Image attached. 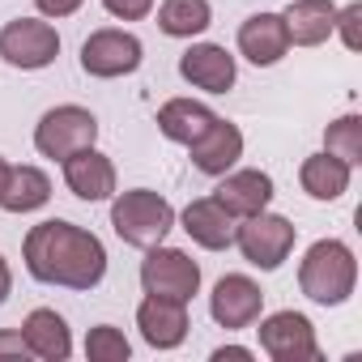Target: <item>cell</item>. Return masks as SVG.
I'll return each mask as SVG.
<instances>
[{
	"mask_svg": "<svg viewBox=\"0 0 362 362\" xmlns=\"http://www.w3.org/2000/svg\"><path fill=\"white\" fill-rule=\"evenodd\" d=\"M30 349H26V341H22V332H0V358H26Z\"/></svg>",
	"mask_w": 362,
	"mask_h": 362,
	"instance_id": "f1b7e54d",
	"label": "cell"
},
{
	"mask_svg": "<svg viewBox=\"0 0 362 362\" xmlns=\"http://www.w3.org/2000/svg\"><path fill=\"white\" fill-rule=\"evenodd\" d=\"M5 179H9V162L0 158V192H5Z\"/></svg>",
	"mask_w": 362,
	"mask_h": 362,
	"instance_id": "1f68e13d",
	"label": "cell"
},
{
	"mask_svg": "<svg viewBox=\"0 0 362 362\" xmlns=\"http://www.w3.org/2000/svg\"><path fill=\"white\" fill-rule=\"evenodd\" d=\"M111 226L115 235L128 243V247H158L170 226H175V209L166 197L149 192V188H132V192H119L111 201Z\"/></svg>",
	"mask_w": 362,
	"mask_h": 362,
	"instance_id": "3957f363",
	"label": "cell"
},
{
	"mask_svg": "<svg viewBox=\"0 0 362 362\" xmlns=\"http://www.w3.org/2000/svg\"><path fill=\"white\" fill-rule=\"evenodd\" d=\"M239 52H243L256 69L277 64V60L290 52V35H286L281 13H252V18L239 26Z\"/></svg>",
	"mask_w": 362,
	"mask_h": 362,
	"instance_id": "9a60e30c",
	"label": "cell"
},
{
	"mask_svg": "<svg viewBox=\"0 0 362 362\" xmlns=\"http://www.w3.org/2000/svg\"><path fill=\"white\" fill-rule=\"evenodd\" d=\"M141 290L158 298H175V303H192V294L201 290V264L188 252L158 243L141 260Z\"/></svg>",
	"mask_w": 362,
	"mask_h": 362,
	"instance_id": "8992f818",
	"label": "cell"
},
{
	"mask_svg": "<svg viewBox=\"0 0 362 362\" xmlns=\"http://www.w3.org/2000/svg\"><path fill=\"white\" fill-rule=\"evenodd\" d=\"M349 170L341 158H332L328 149L324 153H311L303 166H298V184L311 201H341L349 192Z\"/></svg>",
	"mask_w": 362,
	"mask_h": 362,
	"instance_id": "44dd1931",
	"label": "cell"
},
{
	"mask_svg": "<svg viewBox=\"0 0 362 362\" xmlns=\"http://www.w3.org/2000/svg\"><path fill=\"white\" fill-rule=\"evenodd\" d=\"M264 311V290L247 273H226L209 294V315L222 328H252Z\"/></svg>",
	"mask_w": 362,
	"mask_h": 362,
	"instance_id": "30bf717a",
	"label": "cell"
},
{
	"mask_svg": "<svg viewBox=\"0 0 362 362\" xmlns=\"http://www.w3.org/2000/svg\"><path fill=\"white\" fill-rule=\"evenodd\" d=\"M35 9H39L43 18H69V13L81 9V0H35Z\"/></svg>",
	"mask_w": 362,
	"mask_h": 362,
	"instance_id": "83f0119b",
	"label": "cell"
},
{
	"mask_svg": "<svg viewBox=\"0 0 362 362\" xmlns=\"http://www.w3.org/2000/svg\"><path fill=\"white\" fill-rule=\"evenodd\" d=\"M94 141H98V119H94V111H86L77 103L52 107L35 128V149L52 162H64L69 153L90 149Z\"/></svg>",
	"mask_w": 362,
	"mask_h": 362,
	"instance_id": "5b68a950",
	"label": "cell"
},
{
	"mask_svg": "<svg viewBox=\"0 0 362 362\" xmlns=\"http://www.w3.org/2000/svg\"><path fill=\"white\" fill-rule=\"evenodd\" d=\"M184 230L192 235V243H201L205 252H226L235 243V218L222 209L218 197H197L184 209Z\"/></svg>",
	"mask_w": 362,
	"mask_h": 362,
	"instance_id": "e0dca14e",
	"label": "cell"
},
{
	"mask_svg": "<svg viewBox=\"0 0 362 362\" xmlns=\"http://www.w3.org/2000/svg\"><path fill=\"white\" fill-rule=\"evenodd\" d=\"M214 26L209 0H162L158 5V30L170 39H192Z\"/></svg>",
	"mask_w": 362,
	"mask_h": 362,
	"instance_id": "603a6c76",
	"label": "cell"
},
{
	"mask_svg": "<svg viewBox=\"0 0 362 362\" xmlns=\"http://www.w3.org/2000/svg\"><path fill=\"white\" fill-rule=\"evenodd\" d=\"M136 328L145 337V345L153 349H175L184 345L188 337V303H175V298H158V294H145V303L136 307Z\"/></svg>",
	"mask_w": 362,
	"mask_h": 362,
	"instance_id": "4fadbf2b",
	"label": "cell"
},
{
	"mask_svg": "<svg viewBox=\"0 0 362 362\" xmlns=\"http://www.w3.org/2000/svg\"><path fill=\"white\" fill-rule=\"evenodd\" d=\"M324 149L332 153V158H341L345 166H358L362 162V115H341V119H332L328 124V132H324Z\"/></svg>",
	"mask_w": 362,
	"mask_h": 362,
	"instance_id": "cb8c5ba5",
	"label": "cell"
},
{
	"mask_svg": "<svg viewBox=\"0 0 362 362\" xmlns=\"http://www.w3.org/2000/svg\"><path fill=\"white\" fill-rule=\"evenodd\" d=\"M332 30H341V39H345V47H349V52H358V47H362V5H358V0H354V5H345V9H337Z\"/></svg>",
	"mask_w": 362,
	"mask_h": 362,
	"instance_id": "484cf974",
	"label": "cell"
},
{
	"mask_svg": "<svg viewBox=\"0 0 362 362\" xmlns=\"http://www.w3.org/2000/svg\"><path fill=\"white\" fill-rule=\"evenodd\" d=\"M60 56V35L52 22L18 18L0 30V60L13 69H47Z\"/></svg>",
	"mask_w": 362,
	"mask_h": 362,
	"instance_id": "9c48e42d",
	"label": "cell"
},
{
	"mask_svg": "<svg viewBox=\"0 0 362 362\" xmlns=\"http://www.w3.org/2000/svg\"><path fill=\"white\" fill-rule=\"evenodd\" d=\"M294 239H298L294 222L281 214H269V209H260V214L243 218V226H235V247L243 252L247 264H256L264 273L286 264V256L294 252Z\"/></svg>",
	"mask_w": 362,
	"mask_h": 362,
	"instance_id": "277c9868",
	"label": "cell"
},
{
	"mask_svg": "<svg viewBox=\"0 0 362 362\" xmlns=\"http://www.w3.org/2000/svg\"><path fill=\"white\" fill-rule=\"evenodd\" d=\"M214 358H218V362H226V358H235V362H252V349H243V345H222V349H214Z\"/></svg>",
	"mask_w": 362,
	"mask_h": 362,
	"instance_id": "f546056e",
	"label": "cell"
},
{
	"mask_svg": "<svg viewBox=\"0 0 362 362\" xmlns=\"http://www.w3.org/2000/svg\"><path fill=\"white\" fill-rule=\"evenodd\" d=\"M52 201V179L39 166H9L5 192H0V209L5 214H35Z\"/></svg>",
	"mask_w": 362,
	"mask_h": 362,
	"instance_id": "7402d4cb",
	"label": "cell"
},
{
	"mask_svg": "<svg viewBox=\"0 0 362 362\" xmlns=\"http://www.w3.org/2000/svg\"><path fill=\"white\" fill-rule=\"evenodd\" d=\"M64 184L77 201H111L115 197V162L107 153H98L94 145L90 149H77L64 158Z\"/></svg>",
	"mask_w": 362,
	"mask_h": 362,
	"instance_id": "8fae6325",
	"label": "cell"
},
{
	"mask_svg": "<svg viewBox=\"0 0 362 362\" xmlns=\"http://www.w3.org/2000/svg\"><path fill=\"white\" fill-rule=\"evenodd\" d=\"M22 260L35 281L64 290H94L107 277V247L94 230L73 222H39L22 243Z\"/></svg>",
	"mask_w": 362,
	"mask_h": 362,
	"instance_id": "6da1fadb",
	"label": "cell"
},
{
	"mask_svg": "<svg viewBox=\"0 0 362 362\" xmlns=\"http://www.w3.org/2000/svg\"><path fill=\"white\" fill-rule=\"evenodd\" d=\"M22 341H26V349H30L35 358H43V362H64V358L73 354V332H69L64 315L52 311V307H35V311L26 315Z\"/></svg>",
	"mask_w": 362,
	"mask_h": 362,
	"instance_id": "ac0fdd59",
	"label": "cell"
},
{
	"mask_svg": "<svg viewBox=\"0 0 362 362\" xmlns=\"http://www.w3.org/2000/svg\"><path fill=\"white\" fill-rule=\"evenodd\" d=\"M103 9L119 22H141V18H149L153 0H103Z\"/></svg>",
	"mask_w": 362,
	"mask_h": 362,
	"instance_id": "4316f807",
	"label": "cell"
},
{
	"mask_svg": "<svg viewBox=\"0 0 362 362\" xmlns=\"http://www.w3.org/2000/svg\"><path fill=\"white\" fill-rule=\"evenodd\" d=\"M141 60H145L141 39L128 35V30H115V26L94 30V35L81 43V69H86L90 77H98V81L128 77V73L141 69Z\"/></svg>",
	"mask_w": 362,
	"mask_h": 362,
	"instance_id": "52a82bcc",
	"label": "cell"
},
{
	"mask_svg": "<svg viewBox=\"0 0 362 362\" xmlns=\"http://www.w3.org/2000/svg\"><path fill=\"white\" fill-rule=\"evenodd\" d=\"M281 22H286V35H290L294 47H320L332 35L337 5L332 0H294V5L281 13Z\"/></svg>",
	"mask_w": 362,
	"mask_h": 362,
	"instance_id": "ffe728a7",
	"label": "cell"
},
{
	"mask_svg": "<svg viewBox=\"0 0 362 362\" xmlns=\"http://www.w3.org/2000/svg\"><path fill=\"white\" fill-rule=\"evenodd\" d=\"M128 354H132V345L119 328H111V324L90 328V337H86V358L90 362H124Z\"/></svg>",
	"mask_w": 362,
	"mask_h": 362,
	"instance_id": "d4e9b609",
	"label": "cell"
},
{
	"mask_svg": "<svg viewBox=\"0 0 362 362\" xmlns=\"http://www.w3.org/2000/svg\"><path fill=\"white\" fill-rule=\"evenodd\" d=\"M192 149V166L201 170V175H226L239 158H243V132L230 124V119H214L209 124V132L201 136V141H192L188 145Z\"/></svg>",
	"mask_w": 362,
	"mask_h": 362,
	"instance_id": "2e32d148",
	"label": "cell"
},
{
	"mask_svg": "<svg viewBox=\"0 0 362 362\" xmlns=\"http://www.w3.org/2000/svg\"><path fill=\"white\" fill-rule=\"evenodd\" d=\"M9 290H13V269H9V260L0 256V303L9 298Z\"/></svg>",
	"mask_w": 362,
	"mask_h": 362,
	"instance_id": "4dcf8cb0",
	"label": "cell"
},
{
	"mask_svg": "<svg viewBox=\"0 0 362 362\" xmlns=\"http://www.w3.org/2000/svg\"><path fill=\"white\" fill-rule=\"evenodd\" d=\"M222 184H218V201H222V209L230 214V218H252V214H260V209H269V201H273V179L264 175V170H256V166H247V170H226V175H218Z\"/></svg>",
	"mask_w": 362,
	"mask_h": 362,
	"instance_id": "5bb4252c",
	"label": "cell"
},
{
	"mask_svg": "<svg viewBox=\"0 0 362 362\" xmlns=\"http://www.w3.org/2000/svg\"><path fill=\"white\" fill-rule=\"evenodd\" d=\"M256 332H260V349L273 362H320V341L303 311H273L269 320H260Z\"/></svg>",
	"mask_w": 362,
	"mask_h": 362,
	"instance_id": "ba28073f",
	"label": "cell"
},
{
	"mask_svg": "<svg viewBox=\"0 0 362 362\" xmlns=\"http://www.w3.org/2000/svg\"><path fill=\"white\" fill-rule=\"evenodd\" d=\"M235 56L222 47V43H197L179 56V77L188 86L205 90V94H226L235 86Z\"/></svg>",
	"mask_w": 362,
	"mask_h": 362,
	"instance_id": "7c38bea8",
	"label": "cell"
},
{
	"mask_svg": "<svg viewBox=\"0 0 362 362\" xmlns=\"http://www.w3.org/2000/svg\"><path fill=\"white\" fill-rule=\"evenodd\" d=\"M214 119H218V115H214L205 103H197V98H170V103L158 107V132H162L166 141H175V145L201 141Z\"/></svg>",
	"mask_w": 362,
	"mask_h": 362,
	"instance_id": "d6986e66",
	"label": "cell"
},
{
	"mask_svg": "<svg viewBox=\"0 0 362 362\" xmlns=\"http://www.w3.org/2000/svg\"><path fill=\"white\" fill-rule=\"evenodd\" d=\"M298 286L320 307H341L358 286V260L341 239H320L298 264Z\"/></svg>",
	"mask_w": 362,
	"mask_h": 362,
	"instance_id": "7a4b0ae2",
	"label": "cell"
}]
</instances>
